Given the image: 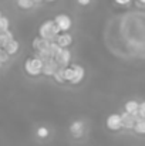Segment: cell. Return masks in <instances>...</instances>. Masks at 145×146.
Masks as SVG:
<instances>
[{"mask_svg": "<svg viewBox=\"0 0 145 146\" xmlns=\"http://www.w3.org/2000/svg\"><path fill=\"white\" fill-rule=\"evenodd\" d=\"M55 61L58 62L60 67H68L70 61H71V52L68 48H61V51L58 52V55L55 57Z\"/></svg>", "mask_w": 145, "mask_h": 146, "instance_id": "obj_6", "label": "cell"}, {"mask_svg": "<svg viewBox=\"0 0 145 146\" xmlns=\"http://www.w3.org/2000/svg\"><path fill=\"white\" fill-rule=\"evenodd\" d=\"M64 78L67 82H71L74 78V68L73 67H65L64 68Z\"/></svg>", "mask_w": 145, "mask_h": 146, "instance_id": "obj_18", "label": "cell"}, {"mask_svg": "<svg viewBox=\"0 0 145 146\" xmlns=\"http://www.w3.org/2000/svg\"><path fill=\"white\" fill-rule=\"evenodd\" d=\"M121 116H122V128H125V129H134L138 116L131 115V113H128V112H122Z\"/></svg>", "mask_w": 145, "mask_h": 146, "instance_id": "obj_9", "label": "cell"}, {"mask_svg": "<svg viewBox=\"0 0 145 146\" xmlns=\"http://www.w3.org/2000/svg\"><path fill=\"white\" fill-rule=\"evenodd\" d=\"M1 65H3V62H1V61H0V68H1Z\"/></svg>", "mask_w": 145, "mask_h": 146, "instance_id": "obj_26", "label": "cell"}, {"mask_svg": "<svg viewBox=\"0 0 145 146\" xmlns=\"http://www.w3.org/2000/svg\"><path fill=\"white\" fill-rule=\"evenodd\" d=\"M37 136L41 138V139H46V138L48 136V129L47 128H44V126H40V128L37 129Z\"/></svg>", "mask_w": 145, "mask_h": 146, "instance_id": "obj_20", "label": "cell"}, {"mask_svg": "<svg viewBox=\"0 0 145 146\" xmlns=\"http://www.w3.org/2000/svg\"><path fill=\"white\" fill-rule=\"evenodd\" d=\"M105 125L110 131H120L122 128V116L120 113H111L108 115Z\"/></svg>", "mask_w": 145, "mask_h": 146, "instance_id": "obj_3", "label": "cell"}, {"mask_svg": "<svg viewBox=\"0 0 145 146\" xmlns=\"http://www.w3.org/2000/svg\"><path fill=\"white\" fill-rule=\"evenodd\" d=\"M19 47H20V46H19V41H17V40H11V41L4 47V50H6L10 55H14V54L19 51Z\"/></svg>", "mask_w": 145, "mask_h": 146, "instance_id": "obj_14", "label": "cell"}, {"mask_svg": "<svg viewBox=\"0 0 145 146\" xmlns=\"http://www.w3.org/2000/svg\"><path fill=\"white\" fill-rule=\"evenodd\" d=\"M84 122L83 121H74L71 125H70V133L73 135V138H81L84 135Z\"/></svg>", "mask_w": 145, "mask_h": 146, "instance_id": "obj_7", "label": "cell"}, {"mask_svg": "<svg viewBox=\"0 0 145 146\" xmlns=\"http://www.w3.org/2000/svg\"><path fill=\"white\" fill-rule=\"evenodd\" d=\"M138 116L145 118V101L140 102V111H138Z\"/></svg>", "mask_w": 145, "mask_h": 146, "instance_id": "obj_22", "label": "cell"}, {"mask_svg": "<svg viewBox=\"0 0 145 146\" xmlns=\"http://www.w3.org/2000/svg\"><path fill=\"white\" fill-rule=\"evenodd\" d=\"M73 68H74V78H73L71 84L77 85V84H80V82H81V81L84 80V75H86V70H84V67H83V65H78V64L73 65Z\"/></svg>", "mask_w": 145, "mask_h": 146, "instance_id": "obj_10", "label": "cell"}, {"mask_svg": "<svg viewBox=\"0 0 145 146\" xmlns=\"http://www.w3.org/2000/svg\"><path fill=\"white\" fill-rule=\"evenodd\" d=\"M55 43H57L61 48H68V47L71 46V43H73V36H71L70 33H67V31H61V33L57 36Z\"/></svg>", "mask_w": 145, "mask_h": 146, "instance_id": "obj_5", "label": "cell"}, {"mask_svg": "<svg viewBox=\"0 0 145 146\" xmlns=\"http://www.w3.org/2000/svg\"><path fill=\"white\" fill-rule=\"evenodd\" d=\"M140 3H142V4H145V0H138Z\"/></svg>", "mask_w": 145, "mask_h": 146, "instance_id": "obj_25", "label": "cell"}, {"mask_svg": "<svg viewBox=\"0 0 145 146\" xmlns=\"http://www.w3.org/2000/svg\"><path fill=\"white\" fill-rule=\"evenodd\" d=\"M9 57H10V54L6 51L4 48L0 50V61L4 64V62H7V60H9Z\"/></svg>", "mask_w": 145, "mask_h": 146, "instance_id": "obj_21", "label": "cell"}, {"mask_svg": "<svg viewBox=\"0 0 145 146\" xmlns=\"http://www.w3.org/2000/svg\"><path fill=\"white\" fill-rule=\"evenodd\" d=\"M60 33H61V30H60V27L55 24L54 20L44 21V23L40 26V29H39V36L43 37V38H46V40H50V41H55V38H57V36H58Z\"/></svg>", "mask_w": 145, "mask_h": 146, "instance_id": "obj_1", "label": "cell"}, {"mask_svg": "<svg viewBox=\"0 0 145 146\" xmlns=\"http://www.w3.org/2000/svg\"><path fill=\"white\" fill-rule=\"evenodd\" d=\"M138 111H140V102H137V101H128L125 104V112L138 116Z\"/></svg>", "mask_w": 145, "mask_h": 146, "instance_id": "obj_12", "label": "cell"}, {"mask_svg": "<svg viewBox=\"0 0 145 146\" xmlns=\"http://www.w3.org/2000/svg\"><path fill=\"white\" fill-rule=\"evenodd\" d=\"M54 21L60 27L61 31H68L71 29V26H73V21H71L70 16H67V14H57Z\"/></svg>", "mask_w": 145, "mask_h": 146, "instance_id": "obj_4", "label": "cell"}, {"mask_svg": "<svg viewBox=\"0 0 145 146\" xmlns=\"http://www.w3.org/2000/svg\"><path fill=\"white\" fill-rule=\"evenodd\" d=\"M17 6L20 9L27 10V9H31L34 6V0H17Z\"/></svg>", "mask_w": 145, "mask_h": 146, "instance_id": "obj_17", "label": "cell"}, {"mask_svg": "<svg viewBox=\"0 0 145 146\" xmlns=\"http://www.w3.org/2000/svg\"><path fill=\"white\" fill-rule=\"evenodd\" d=\"M11 40H14V37H13V33L11 31H1L0 33V44L3 46V48L11 41Z\"/></svg>", "mask_w": 145, "mask_h": 146, "instance_id": "obj_13", "label": "cell"}, {"mask_svg": "<svg viewBox=\"0 0 145 146\" xmlns=\"http://www.w3.org/2000/svg\"><path fill=\"white\" fill-rule=\"evenodd\" d=\"M134 129H135V132H138V133H145V118H141V116H138L137 118V122H135V126H134Z\"/></svg>", "mask_w": 145, "mask_h": 146, "instance_id": "obj_15", "label": "cell"}, {"mask_svg": "<svg viewBox=\"0 0 145 146\" xmlns=\"http://www.w3.org/2000/svg\"><path fill=\"white\" fill-rule=\"evenodd\" d=\"M131 0H115V3H118V4H121V6H125V4H128Z\"/></svg>", "mask_w": 145, "mask_h": 146, "instance_id": "obj_23", "label": "cell"}, {"mask_svg": "<svg viewBox=\"0 0 145 146\" xmlns=\"http://www.w3.org/2000/svg\"><path fill=\"white\" fill-rule=\"evenodd\" d=\"M58 68H60V65H58V62L55 61V58H51V60H48V61H44L43 74L47 75V77H53Z\"/></svg>", "mask_w": 145, "mask_h": 146, "instance_id": "obj_8", "label": "cell"}, {"mask_svg": "<svg viewBox=\"0 0 145 146\" xmlns=\"http://www.w3.org/2000/svg\"><path fill=\"white\" fill-rule=\"evenodd\" d=\"M1 16H3V14H1V11H0V19H1Z\"/></svg>", "mask_w": 145, "mask_h": 146, "instance_id": "obj_27", "label": "cell"}, {"mask_svg": "<svg viewBox=\"0 0 145 146\" xmlns=\"http://www.w3.org/2000/svg\"><path fill=\"white\" fill-rule=\"evenodd\" d=\"M78 1V4H81V6H87V4H90V0H77Z\"/></svg>", "mask_w": 145, "mask_h": 146, "instance_id": "obj_24", "label": "cell"}, {"mask_svg": "<svg viewBox=\"0 0 145 146\" xmlns=\"http://www.w3.org/2000/svg\"><path fill=\"white\" fill-rule=\"evenodd\" d=\"M43 67H44V61L37 55L27 58L24 62V71L30 77H37V75L43 74Z\"/></svg>", "mask_w": 145, "mask_h": 146, "instance_id": "obj_2", "label": "cell"}, {"mask_svg": "<svg viewBox=\"0 0 145 146\" xmlns=\"http://www.w3.org/2000/svg\"><path fill=\"white\" fill-rule=\"evenodd\" d=\"M9 27H10L9 19H7L6 16H1V19H0V33H1V31H7Z\"/></svg>", "mask_w": 145, "mask_h": 146, "instance_id": "obj_19", "label": "cell"}, {"mask_svg": "<svg viewBox=\"0 0 145 146\" xmlns=\"http://www.w3.org/2000/svg\"><path fill=\"white\" fill-rule=\"evenodd\" d=\"M1 48H3V46H1V44H0V50H1Z\"/></svg>", "mask_w": 145, "mask_h": 146, "instance_id": "obj_29", "label": "cell"}, {"mask_svg": "<svg viewBox=\"0 0 145 146\" xmlns=\"http://www.w3.org/2000/svg\"><path fill=\"white\" fill-rule=\"evenodd\" d=\"M47 1H55V0H47Z\"/></svg>", "mask_w": 145, "mask_h": 146, "instance_id": "obj_28", "label": "cell"}, {"mask_svg": "<svg viewBox=\"0 0 145 146\" xmlns=\"http://www.w3.org/2000/svg\"><path fill=\"white\" fill-rule=\"evenodd\" d=\"M53 77H54V80H55L58 84H64V82H67L65 78H64V67H60V68L55 71V74H54Z\"/></svg>", "mask_w": 145, "mask_h": 146, "instance_id": "obj_16", "label": "cell"}, {"mask_svg": "<svg viewBox=\"0 0 145 146\" xmlns=\"http://www.w3.org/2000/svg\"><path fill=\"white\" fill-rule=\"evenodd\" d=\"M53 41H50V40H46V38H43V37H36L34 40H33V48L36 50V51H41V50H47L50 47V44H51Z\"/></svg>", "mask_w": 145, "mask_h": 146, "instance_id": "obj_11", "label": "cell"}]
</instances>
